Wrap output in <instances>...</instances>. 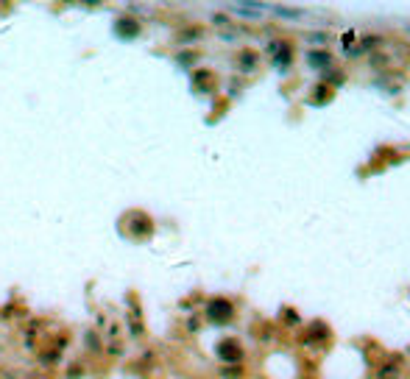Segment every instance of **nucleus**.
I'll return each mask as SVG.
<instances>
[{
  "label": "nucleus",
  "mask_w": 410,
  "mask_h": 379,
  "mask_svg": "<svg viewBox=\"0 0 410 379\" xmlns=\"http://www.w3.org/2000/svg\"><path fill=\"white\" fill-rule=\"evenodd\" d=\"M240 346H237V343L235 340H229V343H223V346H221V357L223 360H229V363H237V360H240Z\"/></svg>",
  "instance_id": "obj_2"
},
{
  "label": "nucleus",
  "mask_w": 410,
  "mask_h": 379,
  "mask_svg": "<svg viewBox=\"0 0 410 379\" xmlns=\"http://www.w3.org/2000/svg\"><path fill=\"white\" fill-rule=\"evenodd\" d=\"M207 315H210L212 321H218V323H226L232 318V304H229V301H223V299H218V301H212V304H210Z\"/></svg>",
  "instance_id": "obj_1"
},
{
  "label": "nucleus",
  "mask_w": 410,
  "mask_h": 379,
  "mask_svg": "<svg viewBox=\"0 0 410 379\" xmlns=\"http://www.w3.org/2000/svg\"><path fill=\"white\" fill-rule=\"evenodd\" d=\"M310 62L316 67H324V64H329V53H310Z\"/></svg>",
  "instance_id": "obj_4"
},
{
  "label": "nucleus",
  "mask_w": 410,
  "mask_h": 379,
  "mask_svg": "<svg viewBox=\"0 0 410 379\" xmlns=\"http://www.w3.org/2000/svg\"><path fill=\"white\" fill-rule=\"evenodd\" d=\"M117 34H123V37H134V34H140V25H137L134 20H126V17H123V20H117Z\"/></svg>",
  "instance_id": "obj_3"
}]
</instances>
